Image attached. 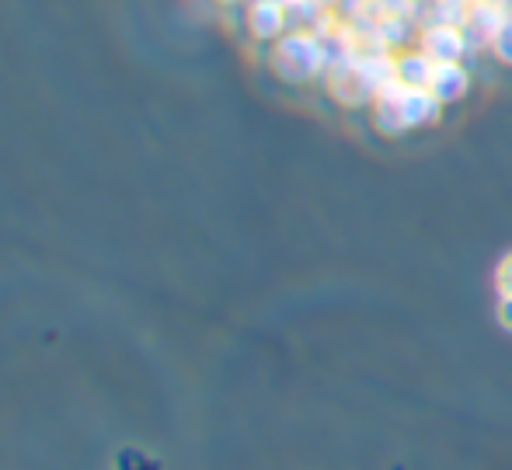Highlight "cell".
Wrapping results in <instances>:
<instances>
[{"label":"cell","mask_w":512,"mask_h":470,"mask_svg":"<svg viewBox=\"0 0 512 470\" xmlns=\"http://www.w3.org/2000/svg\"><path fill=\"white\" fill-rule=\"evenodd\" d=\"M373 112H377V126L394 136V133H408V129L436 122L439 112H443V101L429 88H411V84L394 77L387 88L377 91Z\"/></svg>","instance_id":"cell-1"},{"label":"cell","mask_w":512,"mask_h":470,"mask_svg":"<svg viewBox=\"0 0 512 470\" xmlns=\"http://www.w3.org/2000/svg\"><path fill=\"white\" fill-rule=\"evenodd\" d=\"M272 67L283 81L307 84L328 67V49L310 32H286L272 49Z\"/></svg>","instance_id":"cell-2"},{"label":"cell","mask_w":512,"mask_h":470,"mask_svg":"<svg viewBox=\"0 0 512 470\" xmlns=\"http://www.w3.org/2000/svg\"><path fill=\"white\" fill-rule=\"evenodd\" d=\"M248 28L255 39L279 42L286 35V4L283 0H255L248 7Z\"/></svg>","instance_id":"cell-3"},{"label":"cell","mask_w":512,"mask_h":470,"mask_svg":"<svg viewBox=\"0 0 512 470\" xmlns=\"http://www.w3.org/2000/svg\"><path fill=\"white\" fill-rule=\"evenodd\" d=\"M464 49H467L464 32H457V28H450V25L429 28L422 39V53L436 63H460Z\"/></svg>","instance_id":"cell-4"},{"label":"cell","mask_w":512,"mask_h":470,"mask_svg":"<svg viewBox=\"0 0 512 470\" xmlns=\"http://www.w3.org/2000/svg\"><path fill=\"white\" fill-rule=\"evenodd\" d=\"M471 88V74H467L464 63H436V70H432V81H429V91L436 94L443 105H450V101H460Z\"/></svg>","instance_id":"cell-5"},{"label":"cell","mask_w":512,"mask_h":470,"mask_svg":"<svg viewBox=\"0 0 512 470\" xmlns=\"http://www.w3.org/2000/svg\"><path fill=\"white\" fill-rule=\"evenodd\" d=\"M432 70H436V60H429L425 53H411L398 60V81L411 84V88H429Z\"/></svg>","instance_id":"cell-6"},{"label":"cell","mask_w":512,"mask_h":470,"mask_svg":"<svg viewBox=\"0 0 512 470\" xmlns=\"http://www.w3.org/2000/svg\"><path fill=\"white\" fill-rule=\"evenodd\" d=\"M495 289H499V296H512V251L495 269Z\"/></svg>","instance_id":"cell-7"},{"label":"cell","mask_w":512,"mask_h":470,"mask_svg":"<svg viewBox=\"0 0 512 470\" xmlns=\"http://www.w3.org/2000/svg\"><path fill=\"white\" fill-rule=\"evenodd\" d=\"M499 324L512 331V296H499Z\"/></svg>","instance_id":"cell-8"},{"label":"cell","mask_w":512,"mask_h":470,"mask_svg":"<svg viewBox=\"0 0 512 470\" xmlns=\"http://www.w3.org/2000/svg\"><path fill=\"white\" fill-rule=\"evenodd\" d=\"M220 4H237V0H220Z\"/></svg>","instance_id":"cell-9"}]
</instances>
